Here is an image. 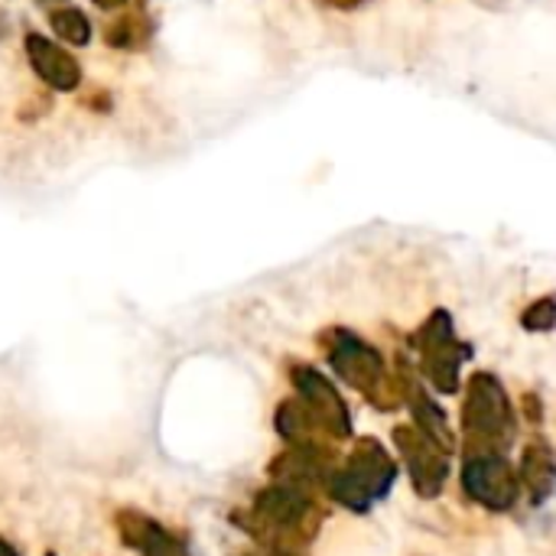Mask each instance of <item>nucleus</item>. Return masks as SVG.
<instances>
[{"label": "nucleus", "mask_w": 556, "mask_h": 556, "mask_svg": "<svg viewBox=\"0 0 556 556\" xmlns=\"http://www.w3.org/2000/svg\"><path fill=\"white\" fill-rule=\"evenodd\" d=\"M26 49H29V59L36 65V72L52 81L55 88H75L78 85V65L68 52H62L59 46L46 42L42 36H29L26 39Z\"/></svg>", "instance_id": "f257e3e1"}, {"label": "nucleus", "mask_w": 556, "mask_h": 556, "mask_svg": "<svg viewBox=\"0 0 556 556\" xmlns=\"http://www.w3.org/2000/svg\"><path fill=\"white\" fill-rule=\"evenodd\" d=\"M52 26L68 42H78V46L88 42V20L78 10H59V13H52Z\"/></svg>", "instance_id": "f03ea898"}, {"label": "nucleus", "mask_w": 556, "mask_h": 556, "mask_svg": "<svg viewBox=\"0 0 556 556\" xmlns=\"http://www.w3.org/2000/svg\"><path fill=\"white\" fill-rule=\"evenodd\" d=\"M0 556H13V551H10V547H3V544H0Z\"/></svg>", "instance_id": "7ed1b4c3"}]
</instances>
